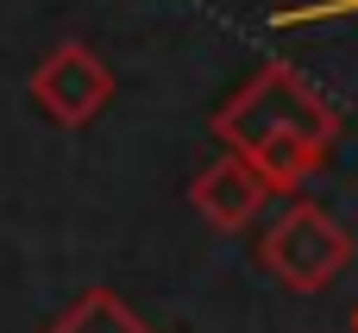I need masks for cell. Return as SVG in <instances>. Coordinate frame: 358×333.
Segmentation results:
<instances>
[{"label": "cell", "mask_w": 358, "mask_h": 333, "mask_svg": "<svg viewBox=\"0 0 358 333\" xmlns=\"http://www.w3.org/2000/svg\"><path fill=\"white\" fill-rule=\"evenodd\" d=\"M258 264L283 283V290H296V296H321L346 264H352V233H346V220L340 214H327L321 201H289L271 227H264V239H258Z\"/></svg>", "instance_id": "1"}, {"label": "cell", "mask_w": 358, "mask_h": 333, "mask_svg": "<svg viewBox=\"0 0 358 333\" xmlns=\"http://www.w3.org/2000/svg\"><path fill=\"white\" fill-rule=\"evenodd\" d=\"M334 139H340V113L308 120V126H283V132H271L264 145H252V151H239V157H252V170L264 176L271 195H302V183L327 164Z\"/></svg>", "instance_id": "5"}, {"label": "cell", "mask_w": 358, "mask_h": 333, "mask_svg": "<svg viewBox=\"0 0 358 333\" xmlns=\"http://www.w3.org/2000/svg\"><path fill=\"white\" fill-rule=\"evenodd\" d=\"M31 101L44 107V120L57 126H88L107 101H113V69L94 44L63 38L44 50V63L31 69Z\"/></svg>", "instance_id": "3"}, {"label": "cell", "mask_w": 358, "mask_h": 333, "mask_svg": "<svg viewBox=\"0 0 358 333\" xmlns=\"http://www.w3.org/2000/svg\"><path fill=\"white\" fill-rule=\"evenodd\" d=\"M334 107L289 69V63H264L258 76H245L220 107H214V139H220V151H252V145H264L271 132H283V126H308V120H327Z\"/></svg>", "instance_id": "2"}, {"label": "cell", "mask_w": 358, "mask_h": 333, "mask_svg": "<svg viewBox=\"0 0 358 333\" xmlns=\"http://www.w3.org/2000/svg\"><path fill=\"white\" fill-rule=\"evenodd\" d=\"M44 333H157L120 290H82Z\"/></svg>", "instance_id": "6"}, {"label": "cell", "mask_w": 358, "mask_h": 333, "mask_svg": "<svg viewBox=\"0 0 358 333\" xmlns=\"http://www.w3.org/2000/svg\"><path fill=\"white\" fill-rule=\"evenodd\" d=\"M352 333H358V309H352Z\"/></svg>", "instance_id": "7"}, {"label": "cell", "mask_w": 358, "mask_h": 333, "mask_svg": "<svg viewBox=\"0 0 358 333\" xmlns=\"http://www.w3.org/2000/svg\"><path fill=\"white\" fill-rule=\"evenodd\" d=\"M264 201H271V189H264V176L252 170V157H239V151H220V157L201 164L195 183H189V208H195L214 233L252 227Z\"/></svg>", "instance_id": "4"}]
</instances>
